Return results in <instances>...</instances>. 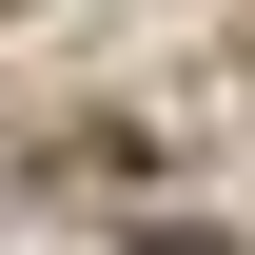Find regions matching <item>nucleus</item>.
<instances>
[{"label": "nucleus", "instance_id": "1", "mask_svg": "<svg viewBox=\"0 0 255 255\" xmlns=\"http://www.w3.org/2000/svg\"><path fill=\"white\" fill-rule=\"evenodd\" d=\"M137 255H216V236H137Z\"/></svg>", "mask_w": 255, "mask_h": 255}]
</instances>
